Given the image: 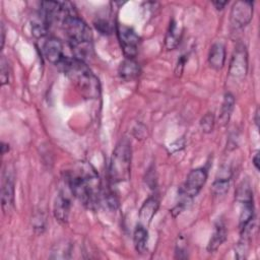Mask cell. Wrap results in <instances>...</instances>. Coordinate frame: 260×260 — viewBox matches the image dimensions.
Masks as SVG:
<instances>
[{"label": "cell", "instance_id": "17", "mask_svg": "<svg viewBox=\"0 0 260 260\" xmlns=\"http://www.w3.org/2000/svg\"><path fill=\"white\" fill-rule=\"evenodd\" d=\"M226 229L222 220H217L214 225V231L211 236V239L207 246V251L209 253L216 251L219 246L226 240Z\"/></svg>", "mask_w": 260, "mask_h": 260}, {"label": "cell", "instance_id": "30", "mask_svg": "<svg viewBox=\"0 0 260 260\" xmlns=\"http://www.w3.org/2000/svg\"><path fill=\"white\" fill-rule=\"evenodd\" d=\"M2 146H1V149H2V154H4L6 151H8L9 150V145L8 144H6V143H4V142H2V144H1Z\"/></svg>", "mask_w": 260, "mask_h": 260}, {"label": "cell", "instance_id": "15", "mask_svg": "<svg viewBox=\"0 0 260 260\" xmlns=\"http://www.w3.org/2000/svg\"><path fill=\"white\" fill-rule=\"evenodd\" d=\"M225 62V48L221 43L211 46L208 54V64L214 70H220Z\"/></svg>", "mask_w": 260, "mask_h": 260}, {"label": "cell", "instance_id": "28", "mask_svg": "<svg viewBox=\"0 0 260 260\" xmlns=\"http://www.w3.org/2000/svg\"><path fill=\"white\" fill-rule=\"evenodd\" d=\"M4 42H5V29H4V25L1 24V48H3Z\"/></svg>", "mask_w": 260, "mask_h": 260}, {"label": "cell", "instance_id": "18", "mask_svg": "<svg viewBox=\"0 0 260 260\" xmlns=\"http://www.w3.org/2000/svg\"><path fill=\"white\" fill-rule=\"evenodd\" d=\"M235 104H236V100L233 93L226 92L223 96V101H222V105H221L220 113L218 117V123L220 126H224L229 123L235 108Z\"/></svg>", "mask_w": 260, "mask_h": 260}, {"label": "cell", "instance_id": "14", "mask_svg": "<svg viewBox=\"0 0 260 260\" xmlns=\"http://www.w3.org/2000/svg\"><path fill=\"white\" fill-rule=\"evenodd\" d=\"M182 36H183L182 25L175 19H172L169 24V28L167 30L166 38H165L166 49L168 50L176 49L182 40Z\"/></svg>", "mask_w": 260, "mask_h": 260}, {"label": "cell", "instance_id": "20", "mask_svg": "<svg viewBox=\"0 0 260 260\" xmlns=\"http://www.w3.org/2000/svg\"><path fill=\"white\" fill-rule=\"evenodd\" d=\"M215 124L214 115L212 113H206L200 120V128L204 133H210Z\"/></svg>", "mask_w": 260, "mask_h": 260}, {"label": "cell", "instance_id": "5", "mask_svg": "<svg viewBox=\"0 0 260 260\" xmlns=\"http://www.w3.org/2000/svg\"><path fill=\"white\" fill-rule=\"evenodd\" d=\"M207 180V170L205 168H197L188 174L184 184L179 190L180 201L172 210L174 216L183 211L187 204L200 192Z\"/></svg>", "mask_w": 260, "mask_h": 260}, {"label": "cell", "instance_id": "25", "mask_svg": "<svg viewBox=\"0 0 260 260\" xmlns=\"http://www.w3.org/2000/svg\"><path fill=\"white\" fill-rule=\"evenodd\" d=\"M186 57L187 56H181L180 59L178 60V63H177V66H176V74L177 75H181V73L183 72V68H184V65L186 63Z\"/></svg>", "mask_w": 260, "mask_h": 260}, {"label": "cell", "instance_id": "19", "mask_svg": "<svg viewBox=\"0 0 260 260\" xmlns=\"http://www.w3.org/2000/svg\"><path fill=\"white\" fill-rule=\"evenodd\" d=\"M147 240H148L147 228H144L143 225L137 223L133 234V243L137 253L139 254L145 253L147 248Z\"/></svg>", "mask_w": 260, "mask_h": 260}, {"label": "cell", "instance_id": "1", "mask_svg": "<svg viewBox=\"0 0 260 260\" xmlns=\"http://www.w3.org/2000/svg\"><path fill=\"white\" fill-rule=\"evenodd\" d=\"M65 183L71 194L84 206L91 209L96 206L101 194V182L90 166L82 167L78 171L67 172L65 174Z\"/></svg>", "mask_w": 260, "mask_h": 260}, {"label": "cell", "instance_id": "3", "mask_svg": "<svg viewBox=\"0 0 260 260\" xmlns=\"http://www.w3.org/2000/svg\"><path fill=\"white\" fill-rule=\"evenodd\" d=\"M67 37L74 58L85 61L92 54V35L89 26L75 12L68 15L61 23Z\"/></svg>", "mask_w": 260, "mask_h": 260}, {"label": "cell", "instance_id": "2", "mask_svg": "<svg viewBox=\"0 0 260 260\" xmlns=\"http://www.w3.org/2000/svg\"><path fill=\"white\" fill-rule=\"evenodd\" d=\"M59 67L71 80L83 98L96 99L100 96V81L89 67L84 63V61L74 57H65V59L60 63Z\"/></svg>", "mask_w": 260, "mask_h": 260}, {"label": "cell", "instance_id": "27", "mask_svg": "<svg viewBox=\"0 0 260 260\" xmlns=\"http://www.w3.org/2000/svg\"><path fill=\"white\" fill-rule=\"evenodd\" d=\"M252 161H253V165H254L255 169L257 171H259V151H256V153L254 154V156L252 158Z\"/></svg>", "mask_w": 260, "mask_h": 260}, {"label": "cell", "instance_id": "29", "mask_svg": "<svg viewBox=\"0 0 260 260\" xmlns=\"http://www.w3.org/2000/svg\"><path fill=\"white\" fill-rule=\"evenodd\" d=\"M254 121H255V124H256V126H257V127H259V109H258V108L256 109V112H255Z\"/></svg>", "mask_w": 260, "mask_h": 260}, {"label": "cell", "instance_id": "16", "mask_svg": "<svg viewBox=\"0 0 260 260\" xmlns=\"http://www.w3.org/2000/svg\"><path fill=\"white\" fill-rule=\"evenodd\" d=\"M118 74L124 81H130L140 74V66L134 59H125L119 66Z\"/></svg>", "mask_w": 260, "mask_h": 260}, {"label": "cell", "instance_id": "24", "mask_svg": "<svg viewBox=\"0 0 260 260\" xmlns=\"http://www.w3.org/2000/svg\"><path fill=\"white\" fill-rule=\"evenodd\" d=\"M184 239L181 237L179 242L176 245V250H175V258L177 259H186L188 257L187 255V249L185 245Z\"/></svg>", "mask_w": 260, "mask_h": 260}, {"label": "cell", "instance_id": "23", "mask_svg": "<svg viewBox=\"0 0 260 260\" xmlns=\"http://www.w3.org/2000/svg\"><path fill=\"white\" fill-rule=\"evenodd\" d=\"M10 77V69L8 66V62L2 58L1 59V71H0V78H1V85L8 83Z\"/></svg>", "mask_w": 260, "mask_h": 260}, {"label": "cell", "instance_id": "7", "mask_svg": "<svg viewBox=\"0 0 260 260\" xmlns=\"http://www.w3.org/2000/svg\"><path fill=\"white\" fill-rule=\"evenodd\" d=\"M253 5L252 1H237L230 14L231 24L235 28H242L250 23L253 17Z\"/></svg>", "mask_w": 260, "mask_h": 260}, {"label": "cell", "instance_id": "26", "mask_svg": "<svg viewBox=\"0 0 260 260\" xmlns=\"http://www.w3.org/2000/svg\"><path fill=\"white\" fill-rule=\"evenodd\" d=\"M212 4L215 6V8L217 10H221L224 8V6L228 4V2L226 1H213Z\"/></svg>", "mask_w": 260, "mask_h": 260}, {"label": "cell", "instance_id": "12", "mask_svg": "<svg viewBox=\"0 0 260 260\" xmlns=\"http://www.w3.org/2000/svg\"><path fill=\"white\" fill-rule=\"evenodd\" d=\"M70 206L71 202L68 195L63 191L59 192V194L55 198L53 206V213L56 220L63 224L66 223L68 221L70 213Z\"/></svg>", "mask_w": 260, "mask_h": 260}, {"label": "cell", "instance_id": "4", "mask_svg": "<svg viewBox=\"0 0 260 260\" xmlns=\"http://www.w3.org/2000/svg\"><path fill=\"white\" fill-rule=\"evenodd\" d=\"M131 143L127 138L121 139L112 154L110 164V178L114 183L125 182L131 174Z\"/></svg>", "mask_w": 260, "mask_h": 260}, {"label": "cell", "instance_id": "21", "mask_svg": "<svg viewBox=\"0 0 260 260\" xmlns=\"http://www.w3.org/2000/svg\"><path fill=\"white\" fill-rule=\"evenodd\" d=\"M70 253H71V247L69 244H63L61 247L57 246L56 250L52 252L51 258L55 259H66L70 258Z\"/></svg>", "mask_w": 260, "mask_h": 260}, {"label": "cell", "instance_id": "11", "mask_svg": "<svg viewBox=\"0 0 260 260\" xmlns=\"http://www.w3.org/2000/svg\"><path fill=\"white\" fill-rule=\"evenodd\" d=\"M232 180V169L229 166H222L218 169L215 180L212 184L211 191L215 196L224 195L230 188Z\"/></svg>", "mask_w": 260, "mask_h": 260}, {"label": "cell", "instance_id": "8", "mask_svg": "<svg viewBox=\"0 0 260 260\" xmlns=\"http://www.w3.org/2000/svg\"><path fill=\"white\" fill-rule=\"evenodd\" d=\"M248 71V54L245 46L238 45L232 56L229 73L235 79H243Z\"/></svg>", "mask_w": 260, "mask_h": 260}, {"label": "cell", "instance_id": "22", "mask_svg": "<svg viewBox=\"0 0 260 260\" xmlns=\"http://www.w3.org/2000/svg\"><path fill=\"white\" fill-rule=\"evenodd\" d=\"M95 28L102 34V35H111L113 31V27L110 24V22L106 19L99 18L93 22Z\"/></svg>", "mask_w": 260, "mask_h": 260}, {"label": "cell", "instance_id": "6", "mask_svg": "<svg viewBox=\"0 0 260 260\" xmlns=\"http://www.w3.org/2000/svg\"><path fill=\"white\" fill-rule=\"evenodd\" d=\"M116 31L124 56L127 59H134L138 53L140 38L133 28L124 24H117Z\"/></svg>", "mask_w": 260, "mask_h": 260}, {"label": "cell", "instance_id": "9", "mask_svg": "<svg viewBox=\"0 0 260 260\" xmlns=\"http://www.w3.org/2000/svg\"><path fill=\"white\" fill-rule=\"evenodd\" d=\"M14 205V181L13 177L5 171L1 186V206L3 212L6 214Z\"/></svg>", "mask_w": 260, "mask_h": 260}, {"label": "cell", "instance_id": "13", "mask_svg": "<svg viewBox=\"0 0 260 260\" xmlns=\"http://www.w3.org/2000/svg\"><path fill=\"white\" fill-rule=\"evenodd\" d=\"M159 206V202L156 197L150 196L148 197L139 210L138 215V223L143 225L144 228H148L149 223L151 222L153 216L155 215Z\"/></svg>", "mask_w": 260, "mask_h": 260}, {"label": "cell", "instance_id": "10", "mask_svg": "<svg viewBox=\"0 0 260 260\" xmlns=\"http://www.w3.org/2000/svg\"><path fill=\"white\" fill-rule=\"evenodd\" d=\"M43 53L45 58L52 64L59 66L60 63L65 59L63 51V45L61 41L56 38L48 39L43 46Z\"/></svg>", "mask_w": 260, "mask_h": 260}]
</instances>
